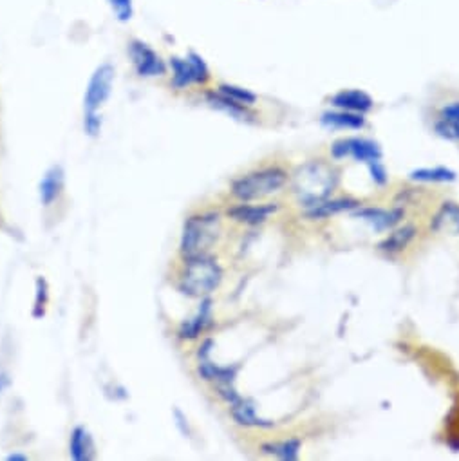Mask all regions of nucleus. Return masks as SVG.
<instances>
[{"instance_id": "obj_4", "label": "nucleus", "mask_w": 459, "mask_h": 461, "mask_svg": "<svg viewBox=\"0 0 459 461\" xmlns=\"http://www.w3.org/2000/svg\"><path fill=\"white\" fill-rule=\"evenodd\" d=\"M286 172L283 168H264L251 174H246L232 183V194L248 203L255 200H262L279 189L285 187Z\"/></svg>"}, {"instance_id": "obj_27", "label": "nucleus", "mask_w": 459, "mask_h": 461, "mask_svg": "<svg viewBox=\"0 0 459 461\" xmlns=\"http://www.w3.org/2000/svg\"><path fill=\"white\" fill-rule=\"evenodd\" d=\"M107 3L120 22H127L132 19V15H134L132 0H107Z\"/></svg>"}, {"instance_id": "obj_31", "label": "nucleus", "mask_w": 459, "mask_h": 461, "mask_svg": "<svg viewBox=\"0 0 459 461\" xmlns=\"http://www.w3.org/2000/svg\"><path fill=\"white\" fill-rule=\"evenodd\" d=\"M8 461H28L30 457L26 456V454H19V452H13V454H10L8 457H6Z\"/></svg>"}, {"instance_id": "obj_12", "label": "nucleus", "mask_w": 459, "mask_h": 461, "mask_svg": "<svg viewBox=\"0 0 459 461\" xmlns=\"http://www.w3.org/2000/svg\"><path fill=\"white\" fill-rule=\"evenodd\" d=\"M331 104L336 109L351 111V113H360V115L371 111L373 106H375L373 98L367 95V92L360 90V89H347V90L336 92V95L331 98Z\"/></svg>"}, {"instance_id": "obj_17", "label": "nucleus", "mask_w": 459, "mask_h": 461, "mask_svg": "<svg viewBox=\"0 0 459 461\" xmlns=\"http://www.w3.org/2000/svg\"><path fill=\"white\" fill-rule=\"evenodd\" d=\"M358 207H360V201L351 200V198H340V200H331V201L326 200V201L308 209L306 218L308 219H324V218H329V216H335L340 212H347V210H353Z\"/></svg>"}, {"instance_id": "obj_24", "label": "nucleus", "mask_w": 459, "mask_h": 461, "mask_svg": "<svg viewBox=\"0 0 459 461\" xmlns=\"http://www.w3.org/2000/svg\"><path fill=\"white\" fill-rule=\"evenodd\" d=\"M217 90L223 92V95L228 97L230 100H234V102H237V104H242V106H248V107L253 106L255 100H257L255 92H251V90H248V89H244V87L223 83V85H219Z\"/></svg>"}, {"instance_id": "obj_5", "label": "nucleus", "mask_w": 459, "mask_h": 461, "mask_svg": "<svg viewBox=\"0 0 459 461\" xmlns=\"http://www.w3.org/2000/svg\"><path fill=\"white\" fill-rule=\"evenodd\" d=\"M172 85L187 89L191 85H205L210 80V69L198 53H189L185 58H170Z\"/></svg>"}, {"instance_id": "obj_2", "label": "nucleus", "mask_w": 459, "mask_h": 461, "mask_svg": "<svg viewBox=\"0 0 459 461\" xmlns=\"http://www.w3.org/2000/svg\"><path fill=\"white\" fill-rule=\"evenodd\" d=\"M185 262V269H183L177 285L181 294L194 299H205L212 292H216V288L223 281V268L216 259L201 255L187 259Z\"/></svg>"}, {"instance_id": "obj_15", "label": "nucleus", "mask_w": 459, "mask_h": 461, "mask_svg": "<svg viewBox=\"0 0 459 461\" xmlns=\"http://www.w3.org/2000/svg\"><path fill=\"white\" fill-rule=\"evenodd\" d=\"M64 191V170L62 166H51L38 184V194L44 207H51Z\"/></svg>"}, {"instance_id": "obj_11", "label": "nucleus", "mask_w": 459, "mask_h": 461, "mask_svg": "<svg viewBox=\"0 0 459 461\" xmlns=\"http://www.w3.org/2000/svg\"><path fill=\"white\" fill-rule=\"evenodd\" d=\"M405 212L402 209H393V210H384V209H360L354 212L356 219L365 221L367 225H371L377 232L391 230L395 228L402 219Z\"/></svg>"}, {"instance_id": "obj_28", "label": "nucleus", "mask_w": 459, "mask_h": 461, "mask_svg": "<svg viewBox=\"0 0 459 461\" xmlns=\"http://www.w3.org/2000/svg\"><path fill=\"white\" fill-rule=\"evenodd\" d=\"M83 129L90 138H97L102 131V116L98 113L83 115Z\"/></svg>"}, {"instance_id": "obj_18", "label": "nucleus", "mask_w": 459, "mask_h": 461, "mask_svg": "<svg viewBox=\"0 0 459 461\" xmlns=\"http://www.w3.org/2000/svg\"><path fill=\"white\" fill-rule=\"evenodd\" d=\"M322 125L336 127V129H361L365 125V118L360 113L351 111H329L322 115Z\"/></svg>"}, {"instance_id": "obj_26", "label": "nucleus", "mask_w": 459, "mask_h": 461, "mask_svg": "<svg viewBox=\"0 0 459 461\" xmlns=\"http://www.w3.org/2000/svg\"><path fill=\"white\" fill-rule=\"evenodd\" d=\"M434 131H436L438 136H441L445 140L459 141V124H455L452 120H446V118L439 116V120L434 125Z\"/></svg>"}, {"instance_id": "obj_23", "label": "nucleus", "mask_w": 459, "mask_h": 461, "mask_svg": "<svg viewBox=\"0 0 459 461\" xmlns=\"http://www.w3.org/2000/svg\"><path fill=\"white\" fill-rule=\"evenodd\" d=\"M262 452L264 454H273L281 459H288L293 461L299 457L301 452V440L292 438V440H285V441H275V443H266L262 445Z\"/></svg>"}, {"instance_id": "obj_3", "label": "nucleus", "mask_w": 459, "mask_h": 461, "mask_svg": "<svg viewBox=\"0 0 459 461\" xmlns=\"http://www.w3.org/2000/svg\"><path fill=\"white\" fill-rule=\"evenodd\" d=\"M221 232V219L217 214H201L192 216L183 225L181 234V255L183 259H194L208 255L210 248L217 241Z\"/></svg>"}, {"instance_id": "obj_25", "label": "nucleus", "mask_w": 459, "mask_h": 461, "mask_svg": "<svg viewBox=\"0 0 459 461\" xmlns=\"http://www.w3.org/2000/svg\"><path fill=\"white\" fill-rule=\"evenodd\" d=\"M47 299H49V292H47V283L44 277H38L37 279V297H35V304H33V317L40 319L46 313V306H47Z\"/></svg>"}, {"instance_id": "obj_6", "label": "nucleus", "mask_w": 459, "mask_h": 461, "mask_svg": "<svg viewBox=\"0 0 459 461\" xmlns=\"http://www.w3.org/2000/svg\"><path fill=\"white\" fill-rule=\"evenodd\" d=\"M115 83V67L111 64H102L90 76L85 97H83V115H93L102 109V106L109 100Z\"/></svg>"}, {"instance_id": "obj_20", "label": "nucleus", "mask_w": 459, "mask_h": 461, "mask_svg": "<svg viewBox=\"0 0 459 461\" xmlns=\"http://www.w3.org/2000/svg\"><path fill=\"white\" fill-rule=\"evenodd\" d=\"M207 102H208L212 107H216V109H219V111L230 115L232 118H237V120H248V118H250L248 106H242V104H237V102L230 100L228 97H225L223 92H219V90L208 92V95H207Z\"/></svg>"}, {"instance_id": "obj_9", "label": "nucleus", "mask_w": 459, "mask_h": 461, "mask_svg": "<svg viewBox=\"0 0 459 461\" xmlns=\"http://www.w3.org/2000/svg\"><path fill=\"white\" fill-rule=\"evenodd\" d=\"M129 55L140 76L150 78V76H161L166 73V65L161 60V56L141 40H132L129 44Z\"/></svg>"}, {"instance_id": "obj_21", "label": "nucleus", "mask_w": 459, "mask_h": 461, "mask_svg": "<svg viewBox=\"0 0 459 461\" xmlns=\"http://www.w3.org/2000/svg\"><path fill=\"white\" fill-rule=\"evenodd\" d=\"M416 235V228L414 226H404V228H398L395 230L393 234H389L380 244H378V250L386 252V253H398L402 252L404 248H407V244L414 239Z\"/></svg>"}, {"instance_id": "obj_13", "label": "nucleus", "mask_w": 459, "mask_h": 461, "mask_svg": "<svg viewBox=\"0 0 459 461\" xmlns=\"http://www.w3.org/2000/svg\"><path fill=\"white\" fill-rule=\"evenodd\" d=\"M69 454L74 461H90L97 457L95 440L85 427L78 425L72 429L69 438Z\"/></svg>"}, {"instance_id": "obj_19", "label": "nucleus", "mask_w": 459, "mask_h": 461, "mask_svg": "<svg viewBox=\"0 0 459 461\" xmlns=\"http://www.w3.org/2000/svg\"><path fill=\"white\" fill-rule=\"evenodd\" d=\"M430 226L436 232L459 234V207L455 203H443L439 212L434 216Z\"/></svg>"}, {"instance_id": "obj_16", "label": "nucleus", "mask_w": 459, "mask_h": 461, "mask_svg": "<svg viewBox=\"0 0 459 461\" xmlns=\"http://www.w3.org/2000/svg\"><path fill=\"white\" fill-rule=\"evenodd\" d=\"M230 413H232V418L239 423V425H244V427H273V422L269 420H264L257 414V409H255V404L248 398H242L239 397L235 402L230 404Z\"/></svg>"}, {"instance_id": "obj_22", "label": "nucleus", "mask_w": 459, "mask_h": 461, "mask_svg": "<svg viewBox=\"0 0 459 461\" xmlns=\"http://www.w3.org/2000/svg\"><path fill=\"white\" fill-rule=\"evenodd\" d=\"M409 177L420 183H452L457 179V174L446 166H434V168H416L409 174Z\"/></svg>"}, {"instance_id": "obj_14", "label": "nucleus", "mask_w": 459, "mask_h": 461, "mask_svg": "<svg viewBox=\"0 0 459 461\" xmlns=\"http://www.w3.org/2000/svg\"><path fill=\"white\" fill-rule=\"evenodd\" d=\"M277 205L268 203V205H237L232 207L228 210V216L237 221V223H244V225H259L264 223L271 214L277 212Z\"/></svg>"}, {"instance_id": "obj_8", "label": "nucleus", "mask_w": 459, "mask_h": 461, "mask_svg": "<svg viewBox=\"0 0 459 461\" xmlns=\"http://www.w3.org/2000/svg\"><path fill=\"white\" fill-rule=\"evenodd\" d=\"M214 347V340H205V344L200 347L198 358H200V375L201 379L208 380V382H216L217 388L223 386H234L237 371H239V365H226L221 367L217 363L212 362L210 353Z\"/></svg>"}, {"instance_id": "obj_7", "label": "nucleus", "mask_w": 459, "mask_h": 461, "mask_svg": "<svg viewBox=\"0 0 459 461\" xmlns=\"http://www.w3.org/2000/svg\"><path fill=\"white\" fill-rule=\"evenodd\" d=\"M331 156L335 159H342L351 156L356 161L371 163L382 159V149L377 141L367 138H344L333 143Z\"/></svg>"}, {"instance_id": "obj_10", "label": "nucleus", "mask_w": 459, "mask_h": 461, "mask_svg": "<svg viewBox=\"0 0 459 461\" xmlns=\"http://www.w3.org/2000/svg\"><path fill=\"white\" fill-rule=\"evenodd\" d=\"M210 326H212V301L208 297H205V299H201V306L196 312V315L192 319H187L181 322V326L177 329V337L181 340H194L201 333H205Z\"/></svg>"}, {"instance_id": "obj_29", "label": "nucleus", "mask_w": 459, "mask_h": 461, "mask_svg": "<svg viewBox=\"0 0 459 461\" xmlns=\"http://www.w3.org/2000/svg\"><path fill=\"white\" fill-rule=\"evenodd\" d=\"M367 166H370L371 177H373V181H375L377 184H386V183H387L389 175H387V170H386V166L382 165V161H380V159H378V161L367 163Z\"/></svg>"}, {"instance_id": "obj_1", "label": "nucleus", "mask_w": 459, "mask_h": 461, "mask_svg": "<svg viewBox=\"0 0 459 461\" xmlns=\"http://www.w3.org/2000/svg\"><path fill=\"white\" fill-rule=\"evenodd\" d=\"M338 183V170L322 161H310L302 165L293 177V191L299 198V203L306 209H311L326 201L335 191Z\"/></svg>"}, {"instance_id": "obj_30", "label": "nucleus", "mask_w": 459, "mask_h": 461, "mask_svg": "<svg viewBox=\"0 0 459 461\" xmlns=\"http://www.w3.org/2000/svg\"><path fill=\"white\" fill-rule=\"evenodd\" d=\"M441 118H446V120H452V122L459 124V102L445 106L441 109Z\"/></svg>"}]
</instances>
